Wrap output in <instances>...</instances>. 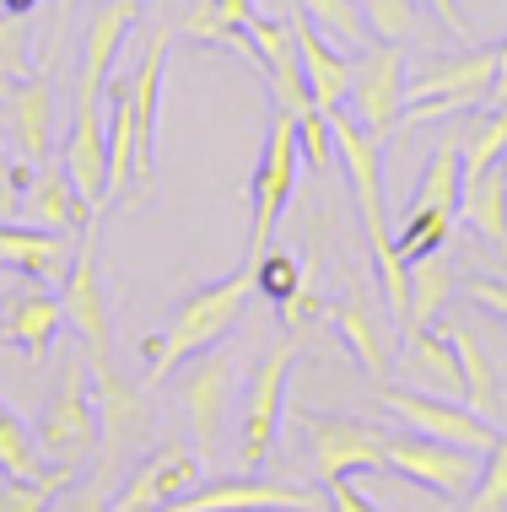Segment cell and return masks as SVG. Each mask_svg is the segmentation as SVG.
<instances>
[{
    "instance_id": "6da1fadb",
    "label": "cell",
    "mask_w": 507,
    "mask_h": 512,
    "mask_svg": "<svg viewBox=\"0 0 507 512\" xmlns=\"http://www.w3.org/2000/svg\"><path fill=\"white\" fill-rule=\"evenodd\" d=\"M259 297V265H238L232 275L222 281L200 286V292H189L178 302L168 335H146L141 340V356H146V383H168L178 367L189 362V356L211 351V345L227 340V329L243 318V308Z\"/></svg>"
},
{
    "instance_id": "7a4b0ae2",
    "label": "cell",
    "mask_w": 507,
    "mask_h": 512,
    "mask_svg": "<svg viewBox=\"0 0 507 512\" xmlns=\"http://www.w3.org/2000/svg\"><path fill=\"white\" fill-rule=\"evenodd\" d=\"M38 453L44 464H60V469H81L98 459V405H92V362L81 356H65L60 362V378H54V394L44 415H38Z\"/></svg>"
},
{
    "instance_id": "3957f363",
    "label": "cell",
    "mask_w": 507,
    "mask_h": 512,
    "mask_svg": "<svg viewBox=\"0 0 507 512\" xmlns=\"http://www.w3.org/2000/svg\"><path fill=\"white\" fill-rule=\"evenodd\" d=\"M297 178H303V151H297V114L292 108H276L270 114V135H265V157L254 168L249 184V243H243V265H259L265 259L270 238H276V221L297 195Z\"/></svg>"
},
{
    "instance_id": "277c9868",
    "label": "cell",
    "mask_w": 507,
    "mask_h": 512,
    "mask_svg": "<svg viewBox=\"0 0 507 512\" xmlns=\"http://www.w3.org/2000/svg\"><path fill=\"white\" fill-rule=\"evenodd\" d=\"M491 76H497V44L448 54V60L427 65V71L405 76L400 130H416V124L443 119V114H464V108H481L491 98Z\"/></svg>"
},
{
    "instance_id": "5b68a950",
    "label": "cell",
    "mask_w": 507,
    "mask_h": 512,
    "mask_svg": "<svg viewBox=\"0 0 507 512\" xmlns=\"http://www.w3.org/2000/svg\"><path fill=\"white\" fill-rule=\"evenodd\" d=\"M481 453L470 448H454V442H437V437H421V432H389L383 437V469H394L410 486L443 496V502H464L481 480Z\"/></svg>"
},
{
    "instance_id": "8992f818",
    "label": "cell",
    "mask_w": 507,
    "mask_h": 512,
    "mask_svg": "<svg viewBox=\"0 0 507 512\" xmlns=\"http://www.w3.org/2000/svg\"><path fill=\"white\" fill-rule=\"evenodd\" d=\"M200 480H205V459H200L195 442L162 437L130 464L125 486L114 491V507L108 512H168L178 496L195 491Z\"/></svg>"
},
{
    "instance_id": "52a82bcc",
    "label": "cell",
    "mask_w": 507,
    "mask_h": 512,
    "mask_svg": "<svg viewBox=\"0 0 507 512\" xmlns=\"http://www.w3.org/2000/svg\"><path fill=\"white\" fill-rule=\"evenodd\" d=\"M292 367H297V340H276L249 372V389H243V442H238L243 469H259L270 459V448H276Z\"/></svg>"
},
{
    "instance_id": "ba28073f",
    "label": "cell",
    "mask_w": 507,
    "mask_h": 512,
    "mask_svg": "<svg viewBox=\"0 0 507 512\" xmlns=\"http://www.w3.org/2000/svg\"><path fill=\"white\" fill-rule=\"evenodd\" d=\"M60 302H65V318L76 324L81 345H87V362L92 367L114 362V308H108L103 275H98V221L81 227V248L71 254V270L60 281Z\"/></svg>"
},
{
    "instance_id": "9c48e42d",
    "label": "cell",
    "mask_w": 507,
    "mask_h": 512,
    "mask_svg": "<svg viewBox=\"0 0 507 512\" xmlns=\"http://www.w3.org/2000/svg\"><path fill=\"white\" fill-rule=\"evenodd\" d=\"M168 512H330V502L319 491H303V486L259 475V469H243V475L200 480Z\"/></svg>"
},
{
    "instance_id": "30bf717a",
    "label": "cell",
    "mask_w": 507,
    "mask_h": 512,
    "mask_svg": "<svg viewBox=\"0 0 507 512\" xmlns=\"http://www.w3.org/2000/svg\"><path fill=\"white\" fill-rule=\"evenodd\" d=\"M232 378H238V362H232L227 345H211V351L189 356L184 372H178V405H184V415H189V432H195L200 459H216V448H222Z\"/></svg>"
},
{
    "instance_id": "8fae6325",
    "label": "cell",
    "mask_w": 507,
    "mask_h": 512,
    "mask_svg": "<svg viewBox=\"0 0 507 512\" xmlns=\"http://www.w3.org/2000/svg\"><path fill=\"white\" fill-rule=\"evenodd\" d=\"M92 405H98V464L125 469V459L152 448V405L119 378L114 362L92 367Z\"/></svg>"
},
{
    "instance_id": "7c38bea8",
    "label": "cell",
    "mask_w": 507,
    "mask_h": 512,
    "mask_svg": "<svg viewBox=\"0 0 507 512\" xmlns=\"http://www.w3.org/2000/svg\"><path fill=\"white\" fill-rule=\"evenodd\" d=\"M297 426L308 437L319 486L356 475V469H383V437H389L383 426L356 421V415H319V410H297Z\"/></svg>"
},
{
    "instance_id": "4fadbf2b",
    "label": "cell",
    "mask_w": 507,
    "mask_h": 512,
    "mask_svg": "<svg viewBox=\"0 0 507 512\" xmlns=\"http://www.w3.org/2000/svg\"><path fill=\"white\" fill-rule=\"evenodd\" d=\"M346 108L373 141L400 135V114H405V49L400 44H373L351 65Z\"/></svg>"
},
{
    "instance_id": "5bb4252c",
    "label": "cell",
    "mask_w": 507,
    "mask_h": 512,
    "mask_svg": "<svg viewBox=\"0 0 507 512\" xmlns=\"http://www.w3.org/2000/svg\"><path fill=\"white\" fill-rule=\"evenodd\" d=\"M378 405L400 415L410 432L454 442V448H470V453H481V459L491 453V442H497V426H491L486 415H475L470 405L443 399V394H410V389H383L378 383Z\"/></svg>"
},
{
    "instance_id": "9a60e30c",
    "label": "cell",
    "mask_w": 507,
    "mask_h": 512,
    "mask_svg": "<svg viewBox=\"0 0 507 512\" xmlns=\"http://www.w3.org/2000/svg\"><path fill=\"white\" fill-rule=\"evenodd\" d=\"M162 60H168V27H152L141 60L125 76V103L135 124V189L157 178V108H162Z\"/></svg>"
},
{
    "instance_id": "2e32d148",
    "label": "cell",
    "mask_w": 507,
    "mask_h": 512,
    "mask_svg": "<svg viewBox=\"0 0 507 512\" xmlns=\"http://www.w3.org/2000/svg\"><path fill=\"white\" fill-rule=\"evenodd\" d=\"M243 38H249V60L265 65V81H270L276 108L308 114L313 92H308V76H303V54H297L292 22H276V17H259V11H254V17L243 22Z\"/></svg>"
},
{
    "instance_id": "e0dca14e",
    "label": "cell",
    "mask_w": 507,
    "mask_h": 512,
    "mask_svg": "<svg viewBox=\"0 0 507 512\" xmlns=\"http://www.w3.org/2000/svg\"><path fill=\"white\" fill-rule=\"evenodd\" d=\"M330 324H335L340 345L356 356V367H362L367 378H373V383L389 378V367H394V335L383 329L378 302H373V292H367L362 281H346V292L330 297Z\"/></svg>"
},
{
    "instance_id": "ac0fdd59",
    "label": "cell",
    "mask_w": 507,
    "mask_h": 512,
    "mask_svg": "<svg viewBox=\"0 0 507 512\" xmlns=\"http://www.w3.org/2000/svg\"><path fill=\"white\" fill-rule=\"evenodd\" d=\"M146 11V0H103L87 17V33H81V65H76V98L98 103L108 76L119 65V49H125V33L135 27V17Z\"/></svg>"
},
{
    "instance_id": "d6986e66",
    "label": "cell",
    "mask_w": 507,
    "mask_h": 512,
    "mask_svg": "<svg viewBox=\"0 0 507 512\" xmlns=\"http://www.w3.org/2000/svg\"><path fill=\"white\" fill-rule=\"evenodd\" d=\"M60 324H65L60 292H49L44 281H27V275H22V286L6 297V324H0V340L17 345L22 362H44L54 335H60Z\"/></svg>"
},
{
    "instance_id": "ffe728a7",
    "label": "cell",
    "mask_w": 507,
    "mask_h": 512,
    "mask_svg": "<svg viewBox=\"0 0 507 512\" xmlns=\"http://www.w3.org/2000/svg\"><path fill=\"white\" fill-rule=\"evenodd\" d=\"M71 254L76 248L65 243V232H44V227H17V221H0V265L27 275V281H44V286H60L65 270H71Z\"/></svg>"
},
{
    "instance_id": "44dd1931",
    "label": "cell",
    "mask_w": 507,
    "mask_h": 512,
    "mask_svg": "<svg viewBox=\"0 0 507 512\" xmlns=\"http://www.w3.org/2000/svg\"><path fill=\"white\" fill-rule=\"evenodd\" d=\"M65 173H71L76 195L87 205L108 200V124L98 103H76V124L71 141H65Z\"/></svg>"
},
{
    "instance_id": "7402d4cb",
    "label": "cell",
    "mask_w": 507,
    "mask_h": 512,
    "mask_svg": "<svg viewBox=\"0 0 507 512\" xmlns=\"http://www.w3.org/2000/svg\"><path fill=\"white\" fill-rule=\"evenodd\" d=\"M22 221H33V227H44V232H76L92 221V205L76 195L65 162H38V178L22 195Z\"/></svg>"
},
{
    "instance_id": "603a6c76",
    "label": "cell",
    "mask_w": 507,
    "mask_h": 512,
    "mask_svg": "<svg viewBox=\"0 0 507 512\" xmlns=\"http://www.w3.org/2000/svg\"><path fill=\"white\" fill-rule=\"evenodd\" d=\"M292 33H297V54H303V76H308V92H313V108H340L351 92V60L335 54V44L313 27L303 11L292 17Z\"/></svg>"
},
{
    "instance_id": "cb8c5ba5",
    "label": "cell",
    "mask_w": 507,
    "mask_h": 512,
    "mask_svg": "<svg viewBox=\"0 0 507 512\" xmlns=\"http://www.w3.org/2000/svg\"><path fill=\"white\" fill-rule=\"evenodd\" d=\"M6 124L17 135L22 162H44L49 157V119H54V92L44 76H22L6 87Z\"/></svg>"
},
{
    "instance_id": "d4e9b609",
    "label": "cell",
    "mask_w": 507,
    "mask_h": 512,
    "mask_svg": "<svg viewBox=\"0 0 507 512\" xmlns=\"http://www.w3.org/2000/svg\"><path fill=\"white\" fill-rule=\"evenodd\" d=\"M459 200H464V173H459V124L437 135L427 168L416 178V195L405 211H432V216H454L459 221Z\"/></svg>"
},
{
    "instance_id": "484cf974",
    "label": "cell",
    "mask_w": 507,
    "mask_h": 512,
    "mask_svg": "<svg viewBox=\"0 0 507 512\" xmlns=\"http://www.w3.org/2000/svg\"><path fill=\"white\" fill-rule=\"evenodd\" d=\"M497 162H507V108H486L459 124V173H464V189L475 178H486Z\"/></svg>"
},
{
    "instance_id": "4316f807",
    "label": "cell",
    "mask_w": 507,
    "mask_h": 512,
    "mask_svg": "<svg viewBox=\"0 0 507 512\" xmlns=\"http://www.w3.org/2000/svg\"><path fill=\"white\" fill-rule=\"evenodd\" d=\"M405 362L416 378H427V394H443V399H459L464 405V378H459V356L448 345L443 329H410L405 335Z\"/></svg>"
},
{
    "instance_id": "83f0119b",
    "label": "cell",
    "mask_w": 507,
    "mask_h": 512,
    "mask_svg": "<svg viewBox=\"0 0 507 512\" xmlns=\"http://www.w3.org/2000/svg\"><path fill=\"white\" fill-rule=\"evenodd\" d=\"M448 345H454L459 356V378H464V405H470L475 415H486V421H497L502 399H497V372H491L486 362V345L470 335V324H443Z\"/></svg>"
},
{
    "instance_id": "f1b7e54d",
    "label": "cell",
    "mask_w": 507,
    "mask_h": 512,
    "mask_svg": "<svg viewBox=\"0 0 507 512\" xmlns=\"http://www.w3.org/2000/svg\"><path fill=\"white\" fill-rule=\"evenodd\" d=\"M459 292V275L454 265H448L443 254H427V259H416L410 265V313H405V335L410 329H432V318L448 308V297Z\"/></svg>"
},
{
    "instance_id": "f546056e",
    "label": "cell",
    "mask_w": 507,
    "mask_h": 512,
    "mask_svg": "<svg viewBox=\"0 0 507 512\" xmlns=\"http://www.w3.org/2000/svg\"><path fill=\"white\" fill-rule=\"evenodd\" d=\"M459 221H470L475 238H486L491 248H507V168L497 162L486 178H475L459 200Z\"/></svg>"
},
{
    "instance_id": "4dcf8cb0",
    "label": "cell",
    "mask_w": 507,
    "mask_h": 512,
    "mask_svg": "<svg viewBox=\"0 0 507 512\" xmlns=\"http://www.w3.org/2000/svg\"><path fill=\"white\" fill-rule=\"evenodd\" d=\"M297 11L319 27L330 44H346V49H373V33L362 22V6L356 0H297Z\"/></svg>"
},
{
    "instance_id": "1f68e13d",
    "label": "cell",
    "mask_w": 507,
    "mask_h": 512,
    "mask_svg": "<svg viewBox=\"0 0 507 512\" xmlns=\"http://www.w3.org/2000/svg\"><path fill=\"white\" fill-rule=\"evenodd\" d=\"M0 469L17 475V480H38V475H49V469H54V464H44V453H38L27 421L6 405V399H0Z\"/></svg>"
},
{
    "instance_id": "d6a6232c",
    "label": "cell",
    "mask_w": 507,
    "mask_h": 512,
    "mask_svg": "<svg viewBox=\"0 0 507 512\" xmlns=\"http://www.w3.org/2000/svg\"><path fill=\"white\" fill-rule=\"evenodd\" d=\"M276 308H281V324L297 329V335L319 324V313H330V302H324V265H319V254L303 259V270H297V286L276 302Z\"/></svg>"
},
{
    "instance_id": "836d02e7",
    "label": "cell",
    "mask_w": 507,
    "mask_h": 512,
    "mask_svg": "<svg viewBox=\"0 0 507 512\" xmlns=\"http://www.w3.org/2000/svg\"><path fill=\"white\" fill-rule=\"evenodd\" d=\"M108 200H125V184H135V124H130V103H108Z\"/></svg>"
},
{
    "instance_id": "e575fe53",
    "label": "cell",
    "mask_w": 507,
    "mask_h": 512,
    "mask_svg": "<svg viewBox=\"0 0 507 512\" xmlns=\"http://www.w3.org/2000/svg\"><path fill=\"white\" fill-rule=\"evenodd\" d=\"M71 480H76V469H60V464L38 480H17V475L0 469V512H49L54 496L71 486Z\"/></svg>"
},
{
    "instance_id": "d590c367",
    "label": "cell",
    "mask_w": 507,
    "mask_h": 512,
    "mask_svg": "<svg viewBox=\"0 0 507 512\" xmlns=\"http://www.w3.org/2000/svg\"><path fill=\"white\" fill-rule=\"evenodd\" d=\"M373 44H405L421 33V0H356Z\"/></svg>"
},
{
    "instance_id": "8d00e7d4",
    "label": "cell",
    "mask_w": 507,
    "mask_h": 512,
    "mask_svg": "<svg viewBox=\"0 0 507 512\" xmlns=\"http://www.w3.org/2000/svg\"><path fill=\"white\" fill-rule=\"evenodd\" d=\"M464 512H507V432H497V442H491V453L481 464V480H475Z\"/></svg>"
},
{
    "instance_id": "74e56055",
    "label": "cell",
    "mask_w": 507,
    "mask_h": 512,
    "mask_svg": "<svg viewBox=\"0 0 507 512\" xmlns=\"http://www.w3.org/2000/svg\"><path fill=\"white\" fill-rule=\"evenodd\" d=\"M33 76V33H27V17L17 11H0V81H22Z\"/></svg>"
},
{
    "instance_id": "f35d334b",
    "label": "cell",
    "mask_w": 507,
    "mask_h": 512,
    "mask_svg": "<svg viewBox=\"0 0 507 512\" xmlns=\"http://www.w3.org/2000/svg\"><path fill=\"white\" fill-rule=\"evenodd\" d=\"M114 480H119V469L98 464L87 475V486H65L60 496H54L49 512H108L114 507Z\"/></svg>"
},
{
    "instance_id": "ab89813d",
    "label": "cell",
    "mask_w": 507,
    "mask_h": 512,
    "mask_svg": "<svg viewBox=\"0 0 507 512\" xmlns=\"http://www.w3.org/2000/svg\"><path fill=\"white\" fill-rule=\"evenodd\" d=\"M297 151H303V168H313V173H330L335 168V135H330L324 108L297 114Z\"/></svg>"
},
{
    "instance_id": "60d3db41",
    "label": "cell",
    "mask_w": 507,
    "mask_h": 512,
    "mask_svg": "<svg viewBox=\"0 0 507 512\" xmlns=\"http://www.w3.org/2000/svg\"><path fill=\"white\" fill-rule=\"evenodd\" d=\"M184 33H189V38H200V44H222V49L249 54V38L232 33V27H227L222 17H216L211 0H189V11H184Z\"/></svg>"
},
{
    "instance_id": "b9f144b4",
    "label": "cell",
    "mask_w": 507,
    "mask_h": 512,
    "mask_svg": "<svg viewBox=\"0 0 507 512\" xmlns=\"http://www.w3.org/2000/svg\"><path fill=\"white\" fill-rule=\"evenodd\" d=\"M297 259L292 254H281V248H265V259H259V297H270V302H281L286 292L297 286Z\"/></svg>"
},
{
    "instance_id": "7bdbcfd3",
    "label": "cell",
    "mask_w": 507,
    "mask_h": 512,
    "mask_svg": "<svg viewBox=\"0 0 507 512\" xmlns=\"http://www.w3.org/2000/svg\"><path fill=\"white\" fill-rule=\"evenodd\" d=\"M27 184H33V162H17V168H11V162L0 157V221H17L22 216Z\"/></svg>"
},
{
    "instance_id": "ee69618b",
    "label": "cell",
    "mask_w": 507,
    "mask_h": 512,
    "mask_svg": "<svg viewBox=\"0 0 507 512\" xmlns=\"http://www.w3.org/2000/svg\"><path fill=\"white\" fill-rule=\"evenodd\" d=\"M464 297L475 302V308H486V313H497L507 318V275H464Z\"/></svg>"
},
{
    "instance_id": "f6af8a7d",
    "label": "cell",
    "mask_w": 507,
    "mask_h": 512,
    "mask_svg": "<svg viewBox=\"0 0 507 512\" xmlns=\"http://www.w3.org/2000/svg\"><path fill=\"white\" fill-rule=\"evenodd\" d=\"M319 491H324V502H330V512H383L378 502H367V496L351 486V475H340V480H330V486H319Z\"/></svg>"
},
{
    "instance_id": "bcb514c9",
    "label": "cell",
    "mask_w": 507,
    "mask_h": 512,
    "mask_svg": "<svg viewBox=\"0 0 507 512\" xmlns=\"http://www.w3.org/2000/svg\"><path fill=\"white\" fill-rule=\"evenodd\" d=\"M421 6H427L432 17L443 22L454 38H464V44H470V17H464V6H459V0H421Z\"/></svg>"
},
{
    "instance_id": "7dc6e473",
    "label": "cell",
    "mask_w": 507,
    "mask_h": 512,
    "mask_svg": "<svg viewBox=\"0 0 507 512\" xmlns=\"http://www.w3.org/2000/svg\"><path fill=\"white\" fill-rule=\"evenodd\" d=\"M211 6H216V17H222L232 33H243V22L254 17V0H211Z\"/></svg>"
},
{
    "instance_id": "c3c4849f",
    "label": "cell",
    "mask_w": 507,
    "mask_h": 512,
    "mask_svg": "<svg viewBox=\"0 0 507 512\" xmlns=\"http://www.w3.org/2000/svg\"><path fill=\"white\" fill-rule=\"evenodd\" d=\"M491 108H507V38L497 44V76H491Z\"/></svg>"
},
{
    "instance_id": "681fc988",
    "label": "cell",
    "mask_w": 507,
    "mask_h": 512,
    "mask_svg": "<svg viewBox=\"0 0 507 512\" xmlns=\"http://www.w3.org/2000/svg\"><path fill=\"white\" fill-rule=\"evenodd\" d=\"M71 6H76V0H54V27H49V54H60V44H65V22H71Z\"/></svg>"
},
{
    "instance_id": "f907efd6",
    "label": "cell",
    "mask_w": 507,
    "mask_h": 512,
    "mask_svg": "<svg viewBox=\"0 0 507 512\" xmlns=\"http://www.w3.org/2000/svg\"><path fill=\"white\" fill-rule=\"evenodd\" d=\"M0 6H6V11H17V17H33V11L44 6V0H0Z\"/></svg>"
},
{
    "instance_id": "816d5d0a",
    "label": "cell",
    "mask_w": 507,
    "mask_h": 512,
    "mask_svg": "<svg viewBox=\"0 0 507 512\" xmlns=\"http://www.w3.org/2000/svg\"><path fill=\"white\" fill-rule=\"evenodd\" d=\"M0 98H6V81H0Z\"/></svg>"
},
{
    "instance_id": "f5cc1de1",
    "label": "cell",
    "mask_w": 507,
    "mask_h": 512,
    "mask_svg": "<svg viewBox=\"0 0 507 512\" xmlns=\"http://www.w3.org/2000/svg\"><path fill=\"white\" fill-rule=\"evenodd\" d=\"M502 168H507V162H502Z\"/></svg>"
},
{
    "instance_id": "db71d44e",
    "label": "cell",
    "mask_w": 507,
    "mask_h": 512,
    "mask_svg": "<svg viewBox=\"0 0 507 512\" xmlns=\"http://www.w3.org/2000/svg\"><path fill=\"white\" fill-rule=\"evenodd\" d=\"M0 270H6V265H0Z\"/></svg>"
}]
</instances>
